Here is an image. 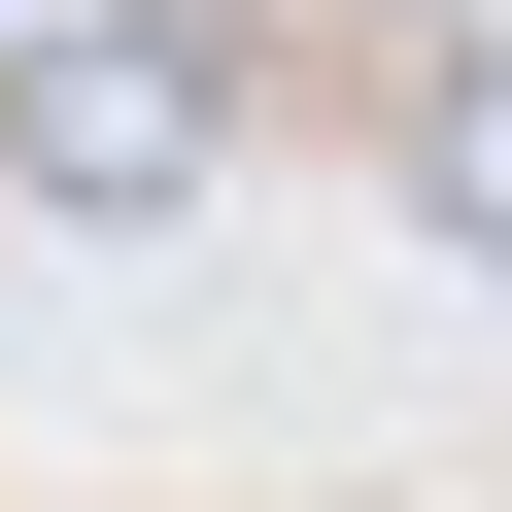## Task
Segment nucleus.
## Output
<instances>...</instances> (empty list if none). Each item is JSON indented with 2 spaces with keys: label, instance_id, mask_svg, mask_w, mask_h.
<instances>
[{
  "label": "nucleus",
  "instance_id": "obj_1",
  "mask_svg": "<svg viewBox=\"0 0 512 512\" xmlns=\"http://www.w3.org/2000/svg\"><path fill=\"white\" fill-rule=\"evenodd\" d=\"M205 137H239V0H103V35L0 69V171L35 205H205Z\"/></svg>",
  "mask_w": 512,
  "mask_h": 512
},
{
  "label": "nucleus",
  "instance_id": "obj_2",
  "mask_svg": "<svg viewBox=\"0 0 512 512\" xmlns=\"http://www.w3.org/2000/svg\"><path fill=\"white\" fill-rule=\"evenodd\" d=\"M410 205H444V239H512V103H478V69L410 103Z\"/></svg>",
  "mask_w": 512,
  "mask_h": 512
}]
</instances>
